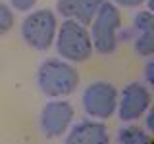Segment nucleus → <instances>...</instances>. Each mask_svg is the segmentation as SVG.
<instances>
[{
	"label": "nucleus",
	"instance_id": "nucleus-1",
	"mask_svg": "<svg viewBox=\"0 0 154 144\" xmlns=\"http://www.w3.org/2000/svg\"><path fill=\"white\" fill-rule=\"evenodd\" d=\"M79 73L69 64L48 60L38 69V86L46 96H67L77 88Z\"/></svg>",
	"mask_w": 154,
	"mask_h": 144
},
{
	"label": "nucleus",
	"instance_id": "nucleus-2",
	"mask_svg": "<svg viewBox=\"0 0 154 144\" xmlns=\"http://www.w3.org/2000/svg\"><path fill=\"white\" fill-rule=\"evenodd\" d=\"M93 25V46L100 54H110L118 46V29L122 25V17L114 4L102 2L96 12L94 19L91 21Z\"/></svg>",
	"mask_w": 154,
	"mask_h": 144
},
{
	"label": "nucleus",
	"instance_id": "nucleus-3",
	"mask_svg": "<svg viewBox=\"0 0 154 144\" xmlns=\"http://www.w3.org/2000/svg\"><path fill=\"white\" fill-rule=\"evenodd\" d=\"M58 50L60 54L71 62H83L93 52V42L91 35L85 29V25L67 19L62 23L60 33H58Z\"/></svg>",
	"mask_w": 154,
	"mask_h": 144
},
{
	"label": "nucleus",
	"instance_id": "nucleus-4",
	"mask_svg": "<svg viewBox=\"0 0 154 144\" xmlns=\"http://www.w3.org/2000/svg\"><path fill=\"white\" fill-rule=\"evenodd\" d=\"M21 35L29 46L37 50H46L56 35V17L50 10H38L25 17L21 25Z\"/></svg>",
	"mask_w": 154,
	"mask_h": 144
},
{
	"label": "nucleus",
	"instance_id": "nucleus-5",
	"mask_svg": "<svg viewBox=\"0 0 154 144\" xmlns=\"http://www.w3.org/2000/svg\"><path fill=\"white\" fill-rule=\"evenodd\" d=\"M116 104H118V92L112 85L108 83H93L87 86L83 94V106L87 113H91L93 117L106 119L114 113Z\"/></svg>",
	"mask_w": 154,
	"mask_h": 144
},
{
	"label": "nucleus",
	"instance_id": "nucleus-6",
	"mask_svg": "<svg viewBox=\"0 0 154 144\" xmlns=\"http://www.w3.org/2000/svg\"><path fill=\"white\" fill-rule=\"evenodd\" d=\"M150 106V92L143 83H131L123 88L119 100V117L123 121L139 119Z\"/></svg>",
	"mask_w": 154,
	"mask_h": 144
},
{
	"label": "nucleus",
	"instance_id": "nucleus-7",
	"mask_svg": "<svg viewBox=\"0 0 154 144\" xmlns=\"http://www.w3.org/2000/svg\"><path fill=\"white\" fill-rule=\"evenodd\" d=\"M71 119H73V108H71L67 102H50L45 106L41 115V127L42 133L46 134L48 138L60 136L62 133L69 127Z\"/></svg>",
	"mask_w": 154,
	"mask_h": 144
},
{
	"label": "nucleus",
	"instance_id": "nucleus-8",
	"mask_svg": "<svg viewBox=\"0 0 154 144\" xmlns=\"http://www.w3.org/2000/svg\"><path fill=\"white\" fill-rule=\"evenodd\" d=\"M102 2L104 0H60L58 12L81 25H91Z\"/></svg>",
	"mask_w": 154,
	"mask_h": 144
},
{
	"label": "nucleus",
	"instance_id": "nucleus-9",
	"mask_svg": "<svg viewBox=\"0 0 154 144\" xmlns=\"http://www.w3.org/2000/svg\"><path fill=\"white\" fill-rule=\"evenodd\" d=\"M135 50L141 56H150L154 52V17L150 12H141L135 17Z\"/></svg>",
	"mask_w": 154,
	"mask_h": 144
},
{
	"label": "nucleus",
	"instance_id": "nucleus-10",
	"mask_svg": "<svg viewBox=\"0 0 154 144\" xmlns=\"http://www.w3.org/2000/svg\"><path fill=\"white\" fill-rule=\"evenodd\" d=\"M108 131L102 123L83 121L75 125L71 133L67 134V142H85V144H102L108 142Z\"/></svg>",
	"mask_w": 154,
	"mask_h": 144
},
{
	"label": "nucleus",
	"instance_id": "nucleus-11",
	"mask_svg": "<svg viewBox=\"0 0 154 144\" xmlns=\"http://www.w3.org/2000/svg\"><path fill=\"white\" fill-rule=\"evenodd\" d=\"M118 140L127 142V144H139V142H152V136L146 134L139 127H127V129H123V131H119Z\"/></svg>",
	"mask_w": 154,
	"mask_h": 144
},
{
	"label": "nucleus",
	"instance_id": "nucleus-12",
	"mask_svg": "<svg viewBox=\"0 0 154 144\" xmlns=\"http://www.w3.org/2000/svg\"><path fill=\"white\" fill-rule=\"evenodd\" d=\"M14 25V14L12 10H10L6 4L0 2V35H4V33H8L10 29Z\"/></svg>",
	"mask_w": 154,
	"mask_h": 144
},
{
	"label": "nucleus",
	"instance_id": "nucleus-13",
	"mask_svg": "<svg viewBox=\"0 0 154 144\" xmlns=\"http://www.w3.org/2000/svg\"><path fill=\"white\" fill-rule=\"evenodd\" d=\"M35 2H37V0H12V4H14L17 10H29Z\"/></svg>",
	"mask_w": 154,
	"mask_h": 144
},
{
	"label": "nucleus",
	"instance_id": "nucleus-14",
	"mask_svg": "<svg viewBox=\"0 0 154 144\" xmlns=\"http://www.w3.org/2000/svg\"><path fill=\"white\" fill-rule=\"evenodd\" d=\"M116 2L122 4V6H139L143 0H116Z\"/></svg>",
	"mask_w": 154,
	"mask_h": 144
}]
</instances>
